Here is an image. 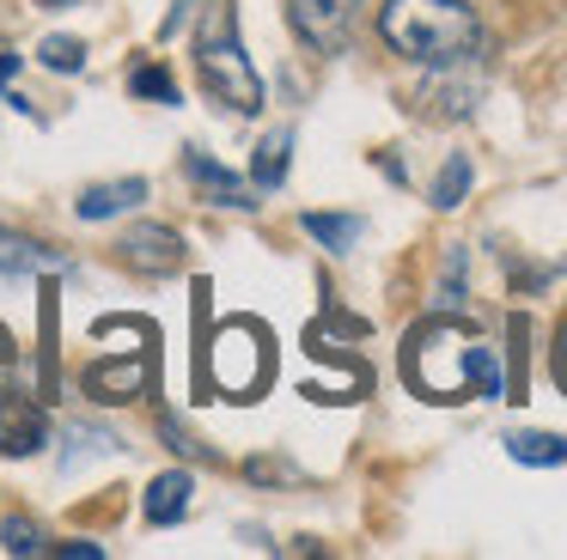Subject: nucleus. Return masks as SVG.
Instances as JSON below:
<instances>
[{
	"instance_id": "obj_13",
	"label": "nucleus",
	"mask_w": 567,
	"mask_h": 560,
	"mask_svg": "<svg viewBox=\"0 0 567 560\" xmlns=\"http://www.w3.org/2000/svg\"><path fill=\"white\" fill-rule=\"evenodd\" d=\"M506 457L525 463V469H555V463H567V438L561 433H506Z\"/></svg>"
},
{
	"instance_id": "obj_19",
	"label": "nucleus",
	"mask_w": 567,
	"mask_h": 560,
	"mask_svg": "<svg viewBox=\"0 0 567 560\" xmlns=\"http://www.w3.org/2000/svg\"><path fill=\"white\" fill-rule=\"evenodd\" d=\"M0 536H7V554H43V530L31 518H7Z\"/></svg>"
},
{
	"instance_id": "obj_16",
	"label": "nucleus",
	"mask_w": 567,
	"mask_h": 560,
	"mask_svg": "<svg viewBox=\"0 0 567 560\" xmlns=\"http://www.w3.org/2000/svg\"><path fill=\"white\" fill-rule=\"evenodd\" d=\"M464 195H470V158H464V153H452V158L440 165V177H433V195H427V201L440 207V214H452V207L464 201Z\"/></svg>"
},
{
	"instance_id": "obj_20",
	"label": "nucleus",
	"mask_w": 567,
	"mask_h": 560,
	"mask_svg": "<svg viewBox=\"0 0 567 560\" xmlns=\"http://www.w3.org/2000/svg\"><path fill=\"white\" fill-rule=\"evenodd\" d=\"M464 299V250H445V268H440V304H457Z\"/></svg>"
},
{
	"instance_id": "obj_6",
	"label": "nucleus",
	"mask_w": 567,
	"mask_h": 560,
	"mask_svg": "<svg viewBox=\"0 0 567 560\" xmlns=\"http://www.w3.org/2000/svg\"><path fill=\"white\" fill-rule=\"evenodd\" d=\"M116 250H123V262H135L141 274H177V268H184V238H177L172 226H159V219L128 226L123 238H116Z\"/></svg>"
},
{
	"instance_id": "obj_8",
	"label": "nucleus",
	"mask_w": 567,
	"mask_h": 560,
	"mask_svg": "<svg viewBox=\"0 0 567 560\" xmlns=\"http://www.w3.org/2000/svg\"><path fill=\"white\" fill-rule=\"evenodd\" d=\"M184 170H189V183H202V195H208L214 207H257V183H245L238 170L214 165V158L196 153V146L184 153Z\"/></svg>"
},
{
	"instance_id": "obj_15",
	"label": "nucleus",
	"mask_w": 567,
	"mask_h": 560,
	"mask_svg": "<svg viewBox=\"0 0 567 560\" xmlns=\"http://www.w3.org/2000/svg\"><path fill=\"white\" fill-rule=\"evenodd\" d=\"M306 231L323 243V250L348 256L360 243V231H367V219H360V214H306Z\"/></svg>"
},
{
	"instance_id": "obj_7",
	"label": "nucleus",
	"mask_w": 567,
	"mask_h": 560,
	"mask_svg": "<svg viewBox=\"0 0 567 560\" xmlns=\"http://www.w3.org/2000/svg\"><path fill=\"white\" fill-rule=\"evenodd\" d=\"M50 445V421L31 396L0 390V457H31V450Z\"/></svg>"
},
{
	"instance_id": "obj_9",
	"label": "nucleus",
	"mask_w": 567,
	"mask_h": 560,
	"mask_svg": "<svg viewBox=\"0 0 567 560\" xmlns=\"http://www.w3.org/2000/svg\"><path fill=\"white\" fill-rule=\"evenodd\" d=\"M43 268H68V256L38 243V238H25V231H0V287L7 280H31Z\"/></svg>"
},
{
	"instance_id": "obj_12",
	"label": "nucleus",
	"mask_w": 567,
	"mask_h": 560,
	"mask_svg": "<svg viewBox=\"0 0 567 560\" xmlns=\"http://www.w3.org/2000/svg\"><path fill=\"white\" fill-rule=\"evenodd\" d=\"M86 390L99 402H135L141 390H147V365H141V360H123V365L104 360V365H92V372H86Z\"/></svg>"
},
{
	"instance_id": "obj_11",
	"label": "nucleus",
	"mask_w": 567,
	"mask_h": 560,
	"mask_svg": "<svg viewBox=\"0 0 567 560\" xmlns=\"http://www.w3.org/2000/svg\"><path fill=\"white\" fill-rule=\"evenodd\" d=\"M147 201V177H116V183H92V189H80L74 214L80 219H116L123 207Z\"/></svg>"
},
{
	"instance_id": "obj_1",
	"label": "nucleus",
	"mask_w": 567,
	"mask_h": 560,
	"mask_svg": "<svg viewBox=\"0 0 567 560\" xmlns=\"http://www.w3.org/2000/svg\"><path fill=\"white\" fill-rule=\"evenodd\" d=\"M379 31L415 68H464L482 55V19L464 0H384Z\"/></svg>"
},
{
	"instance_id": "obj_23",
	"label": "nucleus",
	"mask_w": 567,
	"mask_h": 560,
	"mask_svg": "<svg viewBox=\"0 0 567 560\" xmlns=\"http://www.w3.org/2000/svg\"><path fill=\"white\" fill-rule=\"evenodd\" d=\"M13 73H19V55H0V85L13 80Z\"/></svg>"
},
{
	"instance_id": "obj_2",
	"label": "nucleus",
	"mask_w": 567,
	"mask_h": 560,
	"mask_svg": "<svg viewBox=\"0 0 567 560\" xmlns=\"http://www.w3.org/2000/svg\"><path fill=\"white\" fill-rule=\"evenodd\" d=\"M409 384L427 402H464L470 390H482L488 402L506 396L494 348H482V341L457 323H427L415 335V348H409Z\"/></svg>"
},
{
	"instance_id": "obj_4",
	"label": "nucleus",
	"mask_w": 567,
	"mask_h": 560,
	"mask_svg": "<svg viewBox=\"0 0 567 560\" xmlns=\"http://www.w3.org/2000/svg\"><path fill=\"white\" fill-rule=\"evenodd\" d=\"M208 372L214 384L226 390L233 402H250L269 377V348H262V329L257 323H226L208 348Z\"/></svg>"
},
{
	"instance_id": "obj_22",
	"label": "nucleus",
	"mask_w": 567,
	"mask_h": 560,
	"mask_svg": "<svg viewBox=\"0 0 567 560\" xmlns=\"http://www.w3.org/2000/svg\"><path fill=\"white\" fill-rule=\"evenodd\" d=\"M13 360H19V348H13V335H7V329H0V377L13 372Z\"/></svg>"
},
{
	"instance_id": "obj_5",
	"label": "nucleus",
	"mask_w": 567,
	"mask_h": 560,
	"mask_svg": "<svg viewBox=\"0 0 567 560\" xmlns=\"http://www.w3.org/2000/svg\"><path fill=\"white\" fill-rule=\"evenodd\" d=\"M354 12L360 0H287V24L311 55H342L354 37Z\"/></svg>"
},
{
	"instance_id": "obj_3",
	"label": "nucleus",
	"mask_w": 567,
	"mask_h": 560,
	"mask_svg": "<svg viewBox=\"0 0 567 560\" xmlns=\"http://www.w3.org/2000/svg\"><path fill=\"white\" fill-rule=\"evenodd\" d=\"M196 73H202V92L220 110H233V116H257L262 110V80L250 68L245 43H238V19L226 0H214L196 31Z\"/></svg>"
},
{
	"instance_id": "obj_10",
	"label": "nucleus",
	"mask_w": 567,
	"mask_h": 560,
	"mask_svg": "<svg viewBox=\"0 0 567 560\" xmlns=\"http://www.w3.org/2000/svg\"><path fill=\"white\" fill-rule=\"evenodd\" d=\"M189 506H196V475H189V469H165V475H153L147 499H141L147 523H177V518H189Z\"/></svg>"
},
{
	"instance_id": "obj_18",
	"label": "nucleus",
	"mask_w": 567,
	"mask_h": 560,
	"mask_svg": "<svg viewBox=\"0 0 567 560\" xmlns=\"http://www.w3.org/2000/svg\"><path fill=\"white\" fill-rule=\"evenodd\" d=\"M43 68H55V73H80L86 68V43L80 37H43Z\"/></svg>"
},
{
	"instance_id": "obj_14",
	"label": "nucleus",
	"mask_w": 567,
	"mask_h": 560,
	"mask_svg": "<svg viewBox=\"0 0 567 560\" xmlns=\"http://www.w3.org/2000/svg\"><path fill=\"white\" fill-rule=\"evenodd\" d=\"M287 165H293V134H287V128L262 134L257 165H250V183H257V189H281V183H287Z\"/></svg>"
},
{
	"instance_id": "obj_17",
	"label": "nucleus",
	"mask_w": 567,
	"mask_h": 560,
	"mask_svg": "<svg viewBox=\"0 0 567 560\" xmlns=\"http://www.w3.org/2000/svg\"><path fill=\"white\" fill-rule=\"evenodd\" d=\"M128 92H135V97H153V104H177V80L159 68V61H147V68L128 73Z\"/></svg>"
},
{
	"instance_id": "obj_21",
	"label": "nucleus",
	"mask_w": 567,
	"mask_h": 560,
	"mask_svg": "<svg viewBox=\"0 0 567 560\" xmlns=\"http://www.w3.org/2000/svg\"><path fill=\"white\" fill-rule=\"evenodd\" d=\"M55 554H74V560H86V554H92V560H99L104 548H99V542H80V536H74V542H62V548H55Z\"/></svg>"
}]
</instances>
